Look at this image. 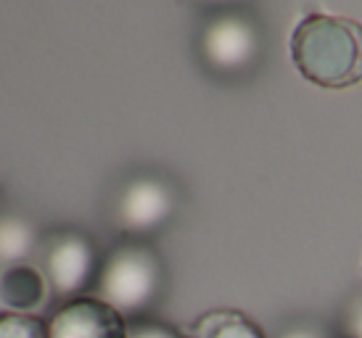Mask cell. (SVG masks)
<instances>
[{
	"instance_id": "1",
	"label": "cell",
	"mask_w": 362,
	"mask_h": 338,
	"mask_svg": "<svg viewBox=\"0 0 362 338\" xmlns=\"http://www.w3.org/2000/svg\"><path fill=\"white\" fill-rule=\"evenodd\" d=\"M291 59L317 88H352L362 80V27L333 13H310L293 27Z\"/></svg>"
},
{
	"instance_id": "2",
	"label": "cell",
	"mask_w": 362,
	"mask_h": 338,
	"mask_svg": "<svg viewBox=\"0 0 362 338\" xmlns=\"http://www.w3.org/2000/svg\"><path fill=\"white\" fill-rule=\"evenodd\" d=\"M164 286V267L156 251L146 243H119L101 262L95 296L111 304L124 317H138L159 298Z\"/></svg>"
},
{
	"instance_id": "3",
	"label": "cell",
	"mask_w": 362,
	"mask_h": 338,
	"mask_svg": "<svg viewBox=\"0 0 362 338\" xmlns=\"http://www.w3.org/2000/svg\"><path fill=\"white\" fill-rule=\"evenodd\" d=\"M196 50L217 77H243L257 69L264 56V30L249 11L222 8L202 24Z\"/></svg>"
},
{
	"instance_id": "4",
	"label": "cell",
	"mask_w": 362,
	"mask_h": 338,
	"mask_svg": "<svg viewBox=\"0 0 362 338\" xmlns=\"http://www.w3.org/2000/svg\"><path fill=\"white\" fill-rule=\"evenodd\" d=\"M177 209V193L159 175H135L119 188L111 219L130 238H146L161 230Z\"/></svg>"
},
{
	"instance_id": "5",
	"label": "cell",
	"mask_w": 362,
	"mask_h": 338,
	"mask_svg": "<svg viewBox=\"0 0 362 338\" xmlns=\"http://www.w3.org/2000/svg\"><path fill=\"white\" fill-rule=\"evenodd\" d=\"M101 269V259L93 243L80 230H59L45 243L42 272L51 283V291L59 298H80L95 286Z\"/></svg>"
},
{
	"instance_id": "6",
	"label": "cell",
	"mask_w": 362,
	"mask_h": 338,
	"mask_svg": "<svg viewBox=\"0 0 362 338\" xmlns=\"http://www.w3.org/2000/svg\"><path fill=\"white\" fill-rule=\"evenodd\" d=\"M51 338H127L130 322L98 296L64 301L48 317Z\"/></svg>"
},
{
	"instance_id": "7",
	"label": "cell",
	"mask_w": 362,
	"mask_h": 338,
	"mask_svg": "<svg viewBox=\"0 0 362 338\" xmlns=\"http://www.w3.org/2000/svg\"><path fill=\"white\" fill-rule=\"evenodd\" d=\"M51 283L45 272L30 262H21L13 267L0 269V304L8 307V312L35 315L51 298Z\"/></svg>"
},
{
	"instance_id": "8",
	"label": "cell",
	"mask_w": 362,
	"mask_h": 338,
	"mask_svg": "<svg viewBox=\"0 0 362 338\" xmlns=\"http://www.w3.org/2000/svg\"><path fill=\"white\" fill-rule=\"evenodd\" d=\"M191 338H264L262 328L235 309H214L196 320Z\"/></svg>"
},
{
	"instance_id": "9",
	"label": "cell",
	"mask_w": 362,
	"mask_h": 338,
	"mask_svg": "<svg viewBox=\"0 0 362 338\" xmlns=\"http://www.w3.org/2000/svg\"><path fill=\"white\" fill-rule=\"evenodd\" d=\"M37 246V233L24 217H0V269L27 262Z\"/></svg>"
},
{
	"instance_id": "10",
	"label": "cell",
	"mask_w": 362,
	"mask_h": 338,
	"mask_svg": "<svg viewBox=\"0 0 362 338\" xmlns=\"http://www.w3.org/2000/svg\"><path fill=\"white\" fill-rule=\"evenodd\" d=\"M0 338H51L48 320L21 312H0Z\"/></svg>"
},
{
	"instance_id": "11",
	"label": "cell",
	"mask_w": 362,
	"mask_h": 338,
	"mask_svg": "<svg viewBox=\"0 0 362 338\" xmlns=\"http://www.w3.org/2000/svg\"><path fill=\"white\" fill-rule=\"evenodd\" d=\"M127 338H185L182 333H177L175 328L164 325V322H148V320H141V322H132Z\"/></svg>"
},
{
	"instance_id": "12",
	"label": "cell",
	"mask_w": 362,
	"mask_h": 338,
	"mask_svg": "<svg viewBox=\"0 0 362 338\" xmlns=\"http://www.w3.org/2000/svg\"><path fill=\"white\" fill-rule=\"evenodd\" d=\"M341 330L344 338H362V296L354 298L352 304L344 309Z\"/></svg>"
},
{
	"instance_id": "13",
	"label": "cell",
	"mask_w": 362,
	"mask_h": 338,
	"mask_svg": "<svg viewBox=\"0 0 362 338\" xmlns=\"http://www.w3.org/2000/svg\"><path fill=\"white\" fill-rule=\"evenodd\" d=\"M281 338H322V333H317L315 328H291L286 330Z\"/></svg>"
},
{
	"instance_id": "14",
	"label": "cell",
	"mask_w": 362,
	"mask_h": 338,
	"mask_svg": "<svg viewBox=\"0 0 362 338\" xmlns=\"http://www.w3.org/2000/svg\"><path fill=\"white\" fill-rule=\"evenodd\" d=\"M204 3H209V6H222V8H228V6H235V3H241V0H204Z\"/></svg>"
}]
</instances>
